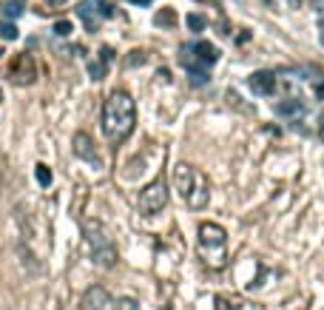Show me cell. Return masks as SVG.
I'll return each instance as SVG.
<instances>
[{
	"label": "cell",
	"instance_id": "obj_17",
	"mask_svg": "<svg viewBox=\"0 0 324 310\" xmlns=\"http://www.w3.org/2000/svg\"><path fill=\"white\" fill-rule=\"evenodd\" d=\"M0 37L3 40H17V26L9 20H0Z\"/></svg>",
	"mask_w": 324,
	"mask_h": 310
},
{
	"label": "cell",
	"instance_id": "obj_2",
	"mask_svg": "<svg viewBox=\"0 0 324 310\" xmlns=\"http://www.w3.org/2000/svg\"><path fill=\"white\" fill-rule=\"evenodd\" d=\"M173 185H176V191H179V196L185 199L188 208H194V211L208 208L210 182L199 168L188 165V162H179V165L173 168Z\"/></svg>",
	"mask_w": 324,
	"mask_h": 310
},
{
	"label": "cell",
	"instance_id": "obj_20",
	"mask_svg": "<svg viewBox=\"0 0 324 310\" xmlns=\"http://www.w3.org/2000/svg\"><path fill=\"white\" fill-rule=\"evenodd\" d=\"M145 60H148V54H145V51H131V57L125 60V65H128V68H134V65H142Z\"/></svg>",
	"mask_w": 324,
	"mask_h": 310
},
{
	"label": "cell",
	"instance_id": "obj_9",
	"mask_svg": "<svg viewBox=\"0 0 324 310\" xmlns=\"http://www.w3.org/2000/svg\"><path fill=\"white\" fill-rule=\"evenodd\" d=\"M247 86H250L253 94H259V97H270V94H276V88H279V77H276L273 72H256V74H250Z\"/></svg>",
	"mask_w": 324,
	"mask_h": 310
},
{
	"label": "cell",
	"instance_id": "obj_18",
	"mask_svg": "<svg viewBox=\"0 0 324 310\" xmlns=\"http://www.w3.org/2000/svg\"><path fill=\"white\" fill-rule=\"evenodd\" d=\"M213 310H239V304L233 302V299H228V296H216Z\"/></svg>",
	"mask_w": 324,
	"mask_h": 310
},
{
	"label": "cell",
	"instance_id": "obj_3",
	"mask_svg": "<svg viewBox=\"0 0 324 310\" xmlns=\"http://www.w3.org/2000/svg\"><path fill=\"white\" fill-rule=\"evenodd\" d=\"M196 251L205 267L210 270H222L228 265V231L216 222L199 225V236H196Z\"/></svg>",
	"mask_w": 324,
	"mask_h": 310
},
{
	"label": "cell",
	"instance_id": "obj_8",
	"mask_svg": "<svg viewBox=\"0 0 324 310\" xmlns=\"http://www.w3.org/2000/svg\"><path fill=\"white\" fill-rule=\"evenodd\" d=\"M80 310H117V302L114 296L108 293L105 288L94 285L83 293V302H80Z\"/></svg>",
	"mask_w": 324,
	"mask_h": 310
},
{
	"label": "cell",
	"instance_id": "obj_27",
	"mask_svg": "<svg viewBox=\"0 0 324 310\" xmlns=\"http://www.w3.org/2000/svg\"><path fill=\"white\" fill-rule=\"evenodd\" d=\"M318 40H321V46H324V23L318 26Z\"/></svg>",
	"mask_w": 324,
	"mask_h": 310
},
{
	"label": "cell",
	"instance_id": "obj_30",
	"mask_svg": "<svg viewBox=\"0 0 324 310\" xmlns=\"http://www.w3.org/2000/svg\"><path fill=\"white\" fill-rule=\"evenodd\" d=\"M290 3H293V6H299V3H302V0H290Z\"/></svg>",
	"mask_w": 324,
	"mask_h": 310
},
{
	"label": "cell",
	"instance_id": "obj_1",
	"mask_svg": "<svg viewBox=\"0 0 324 310\" xmlns=\"http://www.w3.org/2000/svg\"><path fill=\"white\" fill-rule=\"evenodd\" d=\"M137 123V106H134V97L123 88H117L105 97L102 102V134L111 145H120L131 137Z\"/></svg>",
	"mask_w": 324,
	"mask_h": 310
},
{
	"label": "cell",
	"instance_id": "obj_22",
	"mask_svg": "<svg viewBox=\"0 0 324 310\" xmlns=\"http://www.w3.org/2000/svg\"><path fill=\"white\" fill-rule=\"evenodd\" d=\"M117 310H139V304L134 299H123V302L117 304Z\"/></svg>",
	"mask_w": 324,
	"mask_h": 310
},
{
	"label": "cell",
	"instance_id": "obj_15",
	"mask_svg": "<svg viewBox=\"0 0 324 310\" xmlns=\"http://www.w3.org/2000/svg\"><path fill=\"white\" fill-rule=\"evenodd\" d=\"M154 23H157V26H165V29H173V26H176V15H173V9H162V12H157Z\"/></svg>",
	"mask_w": 324,
	"mask_h": 310
},
{
	"label": "cell",
	"instance_id": "obj_11",
	"mask_svg": "<svg viewBox=\"0 0 324 310\" xmlns=\"http://www.w3.org/2000/svg\"><path fill=\"white\" fill-rule=\"evenodd\" d=\"M77 17L86 20V29L88 31H97V29H100V20H102L100 3H94V0H80V3H77Z\"/></svg>",
	"mask_w": 324,
	"mask_h": 310
},
{
	"label": "cell",
	"instance_id": "obj_6",
	"mask_svg": "<svg viewBox=\"0 0 324 310\" xmlns=\"http://www.w3.org/2000/svg\"><path fill=\"white\" fill-rule=\"evenodd\" d=\"M139 211H142L145 217H154V214H159V211L168 205V185L162 177H157L154 182H148V185L139 191Z\"/></svg>",
	"mask_w": 324,
	"mask_h": 310
},
{
	"label": "cell",
	"instance_id": "obj_19",
	"mask_svg": "<svg viewBox=\"0 0 324 310\" xmlns=\"http://www.w3.org/2000/svg\"><path fill=\"white\" fill-rule=\"evenodd\" d=\"M71 31H74L71 20H57V23H54V35H57V37H68Z\"/></svg>",
	"mask_w": 324,
	"mask_h": 310
},
{
	"label": "cell",
	"instance_id": "obj_13",
	"mask_svg": "<svg viewBox=\"0 0 324 310\" xmlns=\"http://www.w3.org/2000/svg\"><path fill=\"white\" fill-rule=\"evenodd\" d=\"M276 114L279 117H299V114H304V106L299 97H290V100L276 102Z\"/></svg>",
	"mask_w": 324,
	"mask_h": 310
},
{
	"label": "cell",
	"instance_id": "obj_5",
	"mask_svg": "<svg viewBox=\"0 0 324 310\" xmlns=\"http://www.w3.org/2000/svg\"><path fill=\"white\" fill-rule=\"evenodd\" d=\"M216 60H219V49L213 43H205V40L188 43L179 51V63L188 72H208V65H213Z\"/></svg>",
	"mask_w": 324,
	"mask_h": 310
},
{
	"label": "cell",
	"instance_id": "obj_10",
	"mask_svg": "<svg viewBox=\"0 0 324 310\" xmlns=\"http://www.w3.org/2000/svg\"><path fill=\"white\" fill-rule=\"evenodd\" d=\"M74 154H77L80 159H86V162H91V165L100 168V157H97V148H94V140L88 137V134H83V131H77L74 134Z\"/></svg>",
	"mask_w": 324,
	"mask_h": 310
},
{
	"label": "cell",
	"instance_id": "obj_14",
	"mask_svg": "<svg viewBox=\"0 0 324 310\" xmlns=\"http://www.w3.org/2000/svg\"><path fill=\"white\" fill-rule=\"evenodd\" d=\"M34 177H37V182H40L43 188H49L51 180H54V174H51V168L46 165V162H37L34 165Z\"/></svg>",
	"mask_w": 324,
	"mask_h": 310
},
{
	"label": "cell",
	"instance_id": "obj_29",
	"mask_svg": "<svg viewBox=\"0 0 324 310\" xmlns=\"http://www.w3.org/2000/svg\"><path fill=\"white\" fill-rule=\"evenodd\" d=\"M316 97H324V86H316Z\"/></svg>",
	"mask_w": 324,
	"mask_h": 310
},
{
	"label": "cell",
	"instance_id": "obj_28",
	"mask_svg": "<svg viewBox=\"0 0 324 310\" xmlns=\"http://www.w3.org/2000/svg\"><path fill=\"white\" fill-rule=\"evenodd\" d=\"M49 6H60V3H65V0H46Z\"/></svg>",
	"mask_w": 324,
	"mask_h": 310
},
{
	"label": "cell",
	"instance_id": "obj_32",
	"mask_svg": "<svg viewBox=\"0 0 324 310\" xmlns=\"http://www.w3.org/2000/svg\"><path fill=\"white\" fill-rule=\"evenodd\" d=\"M0 100H3V94H0Z\"/></svg>",
	"mask_w": 324,
	"mask_h": 310
},
{
	"label": "cell",
	"instance_id": "obj_7",
	"mask_svg": "<svg viewBox=\"0 0 324 310\" xmlns=\"http://www.w3.org/2000/svg\"><path fill=\"white\" fill-rule=\"evenodd\" d=\"M9 77H12V83H17V86H31L37 80V65H34V57L31 54H17L15 63H12V68H9Z\"/></svg>",
	"mask_w": 324,
	"mask_h": 310
},
{
	"label": "cell",
	"instance_id": "obj_25",
	"mask_svg": "<svg viewBox=\"0 0 324 310\" xmlns=\"http://www.w3.org/2000/svg\"><path fill=\"white\" fill-rule=\"evenodd\" d=\"M318 137H321V143H324V117L318 120Z\"/></svg>",
	"mask_w": 324,
	"mask_h": 310
},
{
	"label": "cell",
	"instance_id": "obj_23",
	"mask_svg": "<svg viewBox=\"0 0 324 310\" xmlns=\"http://www.w3.org/2000/svg\"><path fill=\"white\" fill-rule=\"evenodd\" d=\"M100 12H102V17H111V15H114V6L105 3V0H100Z\"/></svg>",
	"mask_w": 324,
	"mask_h": 310
},
{
	"label": "cell",
	"instance_id": "obj_31",
	"mask_svg": "<svg viewBox=\"0 0 324 310\" xmlns=\"http://www.w3.org/2000/svg\"><path fill=\"white\" fill-rule=\"evenodd\" d=\"M165 310H171V304H165Z\"/></svg>",
	"mask_w": 324,
	"mask_h": 310
},
{
	"label": "cell",
	"instance_id": "obj_26",
	"mask_svg": "<svg viewBox=\"0 0 324 310\" xmlns=\"http://www.w3.org/2000/svg\"><path fill=\"white\" fill-rule=\"evenodd\" d=\"M128 3H134V6H148L151 0H128Z\"/></svg>",
	"mask_w": 324,
	"mask_h": 310
},
{
	"label": "cell",
	"instance_id": "obj_16",
	"mask_svg": "<svg viewBox=\"0 0 324 310\" xmlns=\"http://www.w3.org/2000/svg\"><path fill=\"white\" fill-rule=\"evenodd\" d=\"M23 15V6L17 3V0H9V3H3V17L6 20H15V17Z\"/></svg>",
	"mask_w": 324,
	"mask_h": 310
},
{
	"label": "cell",
	"instance_id": "obj_24",
	"mask_svg": "<svg viewBox=\"0 0 324 310\" xmlns=\"http://www.w3.org/2000/svg\"><path fill=\"white\" fill-rule=\"evenodd\" d=\"M307 3H310V9H313V12L324 15V0H307Z\"/></svg>",
	"mask_w": 324,
	"mask_h": 310
},
{
	"label": "cell",
	"instance_id": "obj_21",
	"mask_svg": "<svg viewBox=\"0 0 324 310\" xmlns=\"http://www.w3.org/2000/svg\"><path fill=\"white\" fill-rule=\"evenodd\" d=\"M188 26H191L194 31H202L205 26H208V20H205L202 15H188Z\"/></svg>",
	"mask_w": 324,
	"mask_h": 310
},
{
	"label": "cell",
	"instance_id": "obj_4",
	"mask_svg": "<svg viewBox=\"0 0 324 310\" xmlns=\"http://www.w3.org/2000/svg\"><path fill=\"white\" fill-rule=\"evenodd\" d=\"M83 233H86V242L91 245L94 265L114 267L117 265V248H114V242H111V233L105 231V225H102L100 219H88V222H83Z\"/></svg>",
	"mask_w": 324,
	"mask_h": 310
},
{
	"label": "cell",
	"instance_id": "obj_12",
	"mask_svg": "<svg viewBox=\"0 0 324 310\" xmlns=\"http://www.w3.org/2000/svg\"><path fill=\"white\" fill-rule=\"evenodd\" d=\"M114 60V51L108 49V46H102L100 49V54L88 63V74H91V80H105V74H108V63Z\"/></svg>",
	"mask_w": 324,
	"mask_h": 310
}]
</instances>
